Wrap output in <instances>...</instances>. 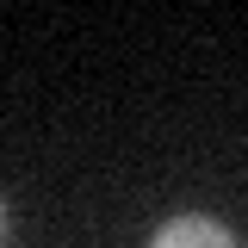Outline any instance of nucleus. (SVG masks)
Masks as SVG:
<instances>
[{"instance_id": "obj_1", "label": "nucleus", "mask_w": 248, "mask_h": 248, "mask_svg": "<svg viewBox=\"0 0 248 248\" xmlns=\"http://www.w3.org/2000/svg\"><path fill=\"white\" fill-rule=\"evenodd\" d=\"M149 248H242V242H236L230 223H217L205 211H186V217H168L149 236Z\"/></svg>"}, {"instance_id": "obj_2", "label": "nucleus", "mask_w": 248, "mask_h": 248, "mask_svg": "<svg viewBox=\"0 0 248 248\" xmlns=\"http://www.w3.org/2000/svg\"><path fill=\"white\" fill-rule=\"evenodd\" d=\"M0 236H6V199H0Z\"/></svg>"}]
</instances>
